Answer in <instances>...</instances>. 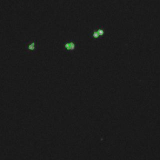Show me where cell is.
<instances>
[{
    "instance_id": "1",
    "label": "cell",
    "mask_w": 160,
    "mask_h": 160,
    "mask_svg": "<svg viewBox=\"0 0 160 160\" xmlns=\"http://www.w3.org/2000/svg\"><path fill=\"white\" fill-rule=\"evenodd\" d=\"M65 47L67 49H68V50H72V49H74L75 45H74V43H68V44H66Z\"/></svg>"
},
{
    "instance_id": "3",
    "label": "cell",
    "mask_w": 160,
    "mask_h": 160,
    "mask_svg": "<svg viewBox=\"0 0 160 160\" xmlns=\"http://www.w3.org/2000/svg\"><path fill=\"white\" fill-rule=\"evenodd\" d=\"M93 36L95 37V38H98V37L99 36V33H98V32H95V33H94Z\"/></svg>"
},
{
    "instance_id": "2",
    "label": "cell",
    "mask_w": 160,
    "mask_h": 160,
    "mask_svg": "<svg viewBox=\"0 0 160 160\" xmlns=\"http://www.w3.org/2000/svg\"><path fill=\"white\" fill-rule=\"evenodd\" d=\"M28 48H29L30 50H34V43H32V44H31L29 46V47H28Z\"/></svg>"
}]
</instances>
